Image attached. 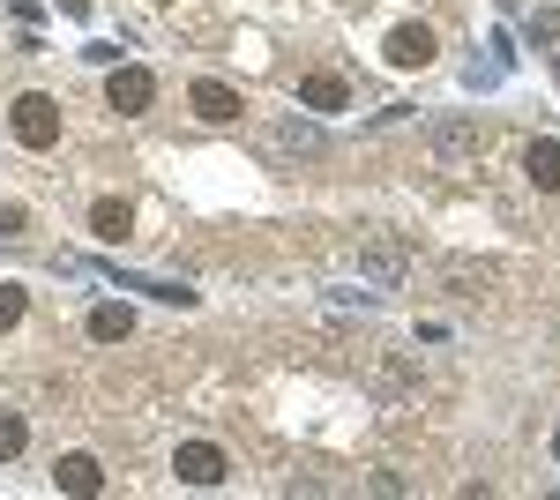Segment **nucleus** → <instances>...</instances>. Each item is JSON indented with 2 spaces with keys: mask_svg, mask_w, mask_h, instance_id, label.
<instances>
[{
  "mask_svg": "<svg viewBox=\"0 0 560 500\" xmlns=\"http://www.w3.org/2000/svg\"><path fill=\"white\" fill-rule=\"evenodd\" d=\"M15 322H23V292H15V284H0V329H15Z\"/></svg>",
  "mask_w": 560,
  "mask_h": 500,
  "instance_id": "nucleus-17",
  "label": "nucleus"
},
{
  "mask_svg": "<svg viewBox=\"0 0 560 500\" xmlns=\"http://www.w3.org/2000/svg\"><path fill=\"white\" fill-rule=\"evenodd\" d=\"M523 172H530V187L560 195V142H530V150H523Z\"/></svg>",
  "mask_w": 560,
  "mask_h": 500,
  "instance_id": "nucleus-13",
  "label": "nucleus"
},
{
  "mask_svg": "<svg viewBox=\"0 0 560 500\" xmlns=\"http://www.w3.org/2000/svg\"><path fill=\"white\" fill-rule=\"evenodd\" d=\"M8 127H15L23 150H52V142H60V105H52L45 90H23V97L8 105Z\"/></svg>",
  "mask_w": 560,
  "mask_h": 500,
  "instance_id": "nucleus-2",
  "label": "nucleus"
},
{
  "mask_svg": "<svg viewBox=\"0 0 560 500\" xmlns=\"http://www.w3.org/2000/svg\"><path fill=\"white\" fill-rule=\"evenodd\" d=\"M501 8H523V0H501Z\"/></svg>",
  "mask_w": 560,
  "mask_h": 500,
  "instance_id": "nucleus-19",
  "label": "nucleus"
},
{
  "mask_svg": "<svg viewBox=\"0 0 560 500\" xmlns=\"http://www.w3.org/2000/svg\"><path fill=\"white\" fill-rule=\"evenodd\" d=\"M553 456H560V426H553Z\"/></svg>",
  "mask_w": 560,
  "mask_h": 500,
  "instance_id": "nucleus-18",
  "label": "nucleus"
},
{
  "mask_svg": "<svg viewBox=\"0 0 560 500\" xmlns=\"http://www.w3.org/2000/svg\"><path fill=\"white\" fill-rule=\"evenodd\" d=\"M382 60H388V68H427V60H433V31H427V23H396L388 45H382Z\"/></svg>",
  "mask_w": 560,
  "mask_h": 500,
  "instance_id": "nucleus-8",
  "label": "nucleus"
},
{
  "mask_svg": "<svg viewBox=\"0 0 560 500\" xmlns=\"http://www.w3.org/2000/svg\"><path fill=\"white\" fill-rule=\"evenodd\" d=\"M173 470H179V486H224V449L217 441H179V456H173Z\"/></svg>",
  "mask_w": 560,
  "mask_h": 500,
  "instance_id": "nucleus-6",
  "label": "nucleus"
},
{
  "mask_svg": "<svg viewBox=\"0 0 560 500\" xmlns=\"http://www.w3.org/2000/svg\"><path fill=\"white\" fill-rule=\"evenodd\" d=\"M187 105H195V120H210V127H232L247 105H240V90L232 83H217V75H202V83L187 90Z\"/></svg>",
  "mask_w": 560,
  "mask_h": 500,
  "instance_id": "nucleus-7",
  "label": "nucleus"
},
{
  "mask_svg": "<svg viewBox=\"0 0 560 500\" xmlns=\"http://www.w3.org/2000/svg\"><path fill=\"white\" fill-rule=\"evenodd\" d=\"M23 441H31V426H23L15 411H0V463H8V456H23Z\"/></svg>",
  "mask_w": 560,
  "mask_h": 500,
  "instance_id": "nucleus-16",
  "label": "nucleus"
},
{
  "mask_svg": "<svg viewBox=\"0 0 560 500\" xmlns=\"http://www.w3.org/2000/svg\"><path fill=\"white\" fill-rule=\"evenodd\" d=\"M322 150H329V135H322V120H314L306 105L261 127V158H269V165H314Z\"/></svg>",
  "mask_w": 560,
  "mask_h": 500,
  "instance_id": "nucleus-1",
  "label": "nucleus"
},
{
  "mask_svg": "<svg viewBox=\"0 0 560 500\" xmlns=\"http://www.w3.org/2000/svg\"><path fill=\"white\" fill-rule=\"evenodd\" d=\"M404 269H411V254H404V240H396V232H374V240H359V277H366V284L396 292V284H404Z\"/></svg>",
  "mask_w": 560,
  "mask_h": 500,
  "instance_id": "nucleus-4",
  "label": "nucleus"
},
{
  "mask_svg": "<svg viewBox=\"0 0 560 500\" xmlns=\"http://www.w3.org/2000/svg\"><path fill=\"white\" fill-rule=\"evenodd\" d=\"M90 232H97L105 247H120V240H128V232H135V209L120 202V195H105V202L90 209Z\"/></svg>",
  "mask_w": 560,
  "mask_h": 500,
  "instance_id": "nucleus-12",
  "label": "nucleus"
},
{
  "mask_svg": "<svg viewBox=\"0 0 560 500\" xmlns=\"http://www.w3.org/2000/svg\"><path fill=\"white\" fill-rule=\"evenodd\" d=\"M427 150L441 158V165H464V158H478V150H486V120H478V113L433 120V127H427Z\"/></svg>",
  "mask_w": 560,
  "mask_h": 500,
  "instance_id": "nucleus-3",
  "label": "nucleus"
},
{
  "mask_svg": "<svg viewBox=\"0 0 560 500\" xmlns=\"http://www.w3.org/2000/svg\"><path fill=\"white\" fill-rule=\"evenodd\" d=\"M52 486L75 493V500H90V493H105V470H97V456H60L52 463Z\"/></svg>",
  "mask_w": 560,
  "mask_h": 500,
  "instance_id": "nucleus-10",
  "label": "nucleus"
},
{
  "mask_svg": "<svg viewBox=\"0 0 560 500\" xmlns=\"http://www.w3.org/2000/svg\"><path fill=\"white\" fill-rule=\"evenodd\" d=\"M300 105H306V113H345L351 83H345V75H329V68H314V75H300Z\"/></svg>",
  "mask_w": 560,
  "mask_h": 500,
  "instance_id": "nucleus-9",
  "label": "nucleus"
},
{
  "mask_svg": "<svg viewBox=\"0 0 560 500\" xmlns=\"http://www.w3.org/2000/svg\"><path fill=\"white\" fill-rule=\"evenodd\" d=\"M113 284H120V292H150L158 306H195V292L173 284V277H135V269H113Z\"/></svg>",
  "mask_w": 560,
  "mask_h": 500,
  "instance_id": "nucleus-11",
  "label": "nucleus"
},
{
  "mask_svg": "<svg viewBox=\"0 0 560 500\" xmlns=\"http://www.w3.org/2000/svg\"><path fill=\"white\" fill-rule=\"evenodd\" d=\"M90 336H97V344H128L135 314H128V306H90Z\"/></svg>",
  "mask_w": 560,
  "mask_h": 500,
  "instance_id": "nucleus-14",
  "label": "nucleus"
},
{
  "mask_svg": "<svg viewBox=\"0 0 560 500\" xmlns=\"http://www.w3.org/2000/svg\"><path fill=\"white\" fill-rule=\"evenodd\" d=\"M523 38H530V45H553V38H560V8H538V15H523Z\"/></svg>",
  "mask_w": 560,
  "mask_h": 500,
  "instance_id": "nucleus-15",
  "label": "nucleus"
},
{
  "mask_svg": "<svg viewBox=\"0 0 560 500\" xmlns=\"http://www.w3.org/2000/svg\"><path fill=\"white\" fill-rule=\"evenodd\" d=\"M150 97H158V75L113 60V75H105V105H113V113H150Z\"/></svg>",
  "mask_w": 560,
  "mask_h": 500,
  "instance_id": "nucleus-5",
  "label": "nucleus"
}]
</instances>
